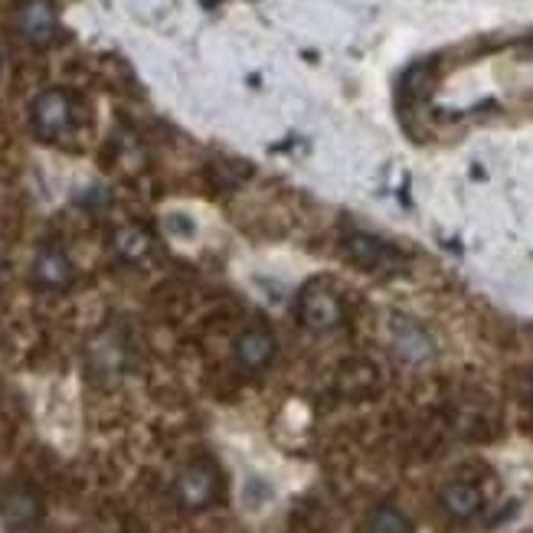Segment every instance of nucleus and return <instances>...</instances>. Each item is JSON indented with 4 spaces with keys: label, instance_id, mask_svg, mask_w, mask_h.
I'll list each match as a JSON object with an SVG mask.
<instances>
[{
    "label": "nucleus",
    "instance_id": "0eeeda50",
    "mask_svg": "<svg viewBox=\"0 0 533 533\" xmlns=\"http://www.w3.org/2000/svg\"><path fill=\"white\" fill-rule=\"evenodd\" d=\"M272 357H275V341L269 331H262V327H252V331H242L236 337V360L246 370L269 367Z\"/></svg>",
    "mask_w": 533,
    "mask_h": 533
},
{
    "label": "nucleus",
    "instance_id": "f257e3e1",
    "mask_svg": "<svg viewBox=\"0 0 533 533\" xmlns=\"http://www.w3.org/2000/svg\"><path fill=\"white\" fill-rule=\"evenodd\" d=\"M344 256L357 265V269H367V272H396L403 269V256H399V249H393L390 242H383L377 236H367V233H354L344 239Z\"/></svg>",
    "mask_w": 533,
    "mask_h": 533
},
{
    "label": "nucleus",
    "instance_id": "9b49d317",
    "mask_svg": "<svg viewBox=\"0 0 533 533\" xmlns=\"http://www.w3.org/2000/svg\"><path fill=\"white\" fill-rule=\"evenodd\" d=\"M115 246H118V256H125V259H141L144 252L151 249V239H148V233H141V229L128 226V229H121V233H118Z\"/></svg>",
    "mask_w": 533,
    "mask_h": 533
},
{
    "label": "nucleus",
    "instance_id": "20e7f679",
    "mask_svg": "<svg viewBox=\"0 0 533 533\" xmlns=\"http://www.w3.org/2000/svg\"><path fill=\"white\" fill-rule=\"evenodd\" d=\"M216 488H220V481H216V471L210 465H190L174 481L177 504L187 507V511H200V507L213 504Z\"/></svg>",
    "mask_w": 533,
    "mask_h": 533
},
{
    "label": "nucleus",
    "instance_id": "ddd939ff",
    "mask_svg": "<svg viewBox=\"0 0 533 533\" xmlns=\"http://www.w3.org/2000/svg\"><path fill=\"white\" fill-rule=\"evenodd\" d=\"M429 86H432V72H429L426 63H419V66H413L406 72V92L409 95H426Z\"/></svg>",
    "mask_w": 533,
    "mask_h": 533
},
{
    "label": "nucleus",
    "instance_id": "f8f14e48",
    "mask_svg": "<svg viewBox=\"0 0 533 533\" xmlns=\"http://www.w3.org/2000/svg\"><path fill=\"white\" fill-rule=\"evenodd\" d=\"M92 363L99 370H105V373H118L121 370V363H125V357H121V347H118V341L115 337H102L99 344H95V357H92Z\"/></svg>",
    "mask_w": 533,
    "mask_h": 533
},
{
    "label": "nucleus",
    "instance_id": "4468645a",
    "mask_svg": "<svg viewBox=\"0 0 533 533\" xmlns=\"http://www.w3.org/2000/svg\"><path fill=\"white\" fill-rule=\"evenodd\" d=\"M4 269H7V265H4V259H0V278H4Z\"/></svg>",
    "mask_w": 533,
    "mask_h": 533
},
{
    "label": "nucleus",
    "instance_id": "39448f33",
    "mask_svg": "<svg viewBox=\"0 0 533 533\" xmlns=\"http://www.w3.org/2000/svg\"><path fill=\"white\" fill-rule=\"evenodd\" d=\"M390 344H393V354L403 360V363H413V367H419V363H429L435 357L432 337L422 331L416 321H409V318H393V324H390Z\"/></svg>",
    "mask_w": 533,
    "mask_h": 533
},
{
    "label": "nucleus",
    "instance_id": "423d86ee",
    "mask_svg": "<svg viewBox=\"0 0 533 533\" xmlns=\"http://www.w3.org/2000/svg\"><path fill=\"white\" fill-rule=\"evenodd\" d=\"M17 27L33 46H46L56 33V14L46 0H27L17 14Z\"/></svg>",
    "mask_w": 533,
    "mask_h": 533
},
{
    "label": "nucleus",
    "instance_id": "f03ea898",
    "mask_svg": "<svg viewBox=\"0 0 533 533\" xmlns=\"http://www.w3.org/2000/svg\"><path fill=\"white\" fill-rule=\"evenodd\" d=\"M344 318V305L341 295L334 292L327 282H311L305 292H301V321H305L311 331H331Z\"/></svg>",
    "mask_w": 533,
    "mask_h": 533
},
{
    "label": "nucleus",
    "instance_id": "1a4fd4ad",
    "mask_svg": "<svg viewBox=\"0 0 533 533\" xmlns=\"http://www.w3.org/2000/svg\"><path fill=\"white\" fill-rule=\"evenodd\" d=\"M72 278V265L59 249H43L33 262V282L40 288H66Z\"/></svg>",
    "mask_w": 533,
    "mask_h": 533
},
{
    "label": "nucleus",
    "instance_id": "9d476101",
    "mask_svg": "<svg viewBox=\"0 0 533 533\" xmlns=\"http://www.w3.org/2000/svg\"><path fill=\"white\" fill-rule=\"evenodd\" d=\"M367 533H413V524L406 520V514H399L396 507H377L370 514Z\"/></svg>",
    "mask_w": 533,
    "mask_h": 533
},
{
    "label": "nucleus",
    "instance_id": "2eb2a0df",
    "mask_svg": "<svg viewBox=\"0 0 533 533\" xmlns=\"http://www.w3.org/2000/svg\"><path fill=\"white\" fill-rule=\"evenodd\" d=\"M530 396H533V377H530Z\"/></svg>",
    "mask_w": 533,
    "mask_h": 533
},
{
    "label": "nucleus",
    "instance_id": "6e6552de",
    "mask_svg": "<svg viewBox=\"0 0 533 533\" xmlns=\"http://www.w3.org/2000/svg\"><path fill=\"white\" fill-rule=\"evenodd\" d=\"M481 504H484L481 491L471 481H452L442 488V507L455 520H471L481 511Z\"/></svg>",
    "mask_w": 533,
    "mask_h": 533
},
{
    "label": "nucleus",
    "instance_id": "7ed1b4c3",
    "mask_svg": "<svg viewBox=\"0 0 533 533\" xmlns=\"http://www.w3.org/2000/svg\"><path fill=\"white\" fill-rule=\"evenodd\" d=\"M72 125V99L66 92L50 89L33 102V128L46 141H56Z\"/></svg>",
    "mask_w": 533,
    "mask_h": 533
}]
</instances>
